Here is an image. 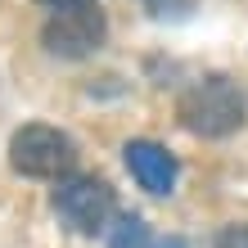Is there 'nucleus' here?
I'll return each instance as SVG.
<instances>
[{
    "label": "nucleus",
    "mask_w": 248,
    "mask_h": 248,
    "mask_svg": "<svg viewBox=\"0 0 248 248\" xmlns=\"http://www.w3.org/2000/svg\"><path fill=\"white\" fill-rule=\"evenodd\" d=\"M104 27L108 23H104V14L95 5H72V9H59L46 23L41 41H46V50L59 54V59H81V54L104 46Z\"/></svg>",
    "instance_id": "obj_4"
},
{
    "label": "nucleus",
    "mask_w": 248,
    "mask_h": 248,
    "mask_svg": "<svg viewBox=\"0 0 248 248\" xmlns=\"http://www.w3.org/2000/svg\"><path fill=\"white\" fill-rule=\"evenodd\" d=\"M41 5H50V9H72V5H91V0H41Z\"/></svg>",
    "instance_id": "obj_8"
},
{
    "label": "nucleus",
    "mask_w": 248,
    "mask_h": 248,
    "mask_svg": "<svg viewBox=\"0 0 248 248\" xmlns=\"http://www.w3.org/2000/svg\"><path fill=\"white\" fill-rule=\"evenodd\" d=\"M108 248H149V230L136 212H118L108 230Z\"/></svg>",
    "instance_id": "obj_6"
},
{
    "label": "nucleus",
    "mask_w": 248,
    "mask_h": 248,
    "mask_svg": "<svg viewBox=\"0 0 248 248\" xmlns=\"http://www.w3.org/2000/svg\"><path fill=\"white\" fill-rule=\"evenodd\" d=\"M9 163L18 176L32 181H63L77 171V149H72L68 131L50 126V122H27L14 131L9 140Z\"/></svg>",
    "instance_id": "obj_2"
},
{
    "label": "nucleus",
    "mask_w": 248,
    "mask_h": 248,
    "mask_svg": "<svg viewBox=\"0 0 248 248\" xmlns=\"http://www.w3.org/2000/svg\"><path fill=\"white\" fill-rule=\"evenodd\" d=\"M244 113H248V95L230 77H203L181 95V126L203 140H221L230 131H239Z\"/></svg>",
    "instance_id": "obj_1"
},
{
    "label": "nucleus",
    "mask_w": 248,
    "mask_h": 248,
    "mask_svg": "<svg viewBox=\"0 0 248 248\" xmlns=\"http://www.w3.org/2000/svg\"><path fill=\"white\" fill-rule=\"evenodd\" d=\"M212 248H248V226H226L212 239Z\"/></svg>",
    "instance_id": "obj_7"
},
{
    "label": "nucleus",
    "mask_w": 248,
    "mask_h": 248,
    "mask_svg": "<svg viewBox=\"0 0 248 248\" xmlns=\"http://www.w3.org/2000/svg\"><path fill=\"white\" fill-rule=\"evenodd\" d=\"M126 171L149 194H171V185H176V158L154 140H131L126 144Z\"/></svg>",
    "instance_id": "obj_5"
},
{
    "label": "nucleus",
    "mask_w": 248,
    "mask_h": 248,
    "mask_svg": "<svg viewBox=\"0 0 248 248\" xmlns=\"http://www.w3.org/2000/svg\"><path fill=\"white\" fill-rule=\"evenodd\" d=\"M54 212H59V221L68 230H81V235H95V230H104L118 208V199H113V185L99 181V176H86V171H72L54 185Z\"/></svg>",
    "instance_id": "obj_3"
},
{
    "label": "nucleus",
    "mask_w": 248,
    "mask_h": 248,
    "mask_svg": "<svg viewBox=\"0 0 248 248\" xmlns=\"http://www.w3.org/2000/svg\"><path fill=\"white\" fill-rule=\"evenodd\" d=\"M154 248H181V244L176 239H163V244H154Z\"/></svg>",
    "instance_id": "obj_9"
}]
</instances>
